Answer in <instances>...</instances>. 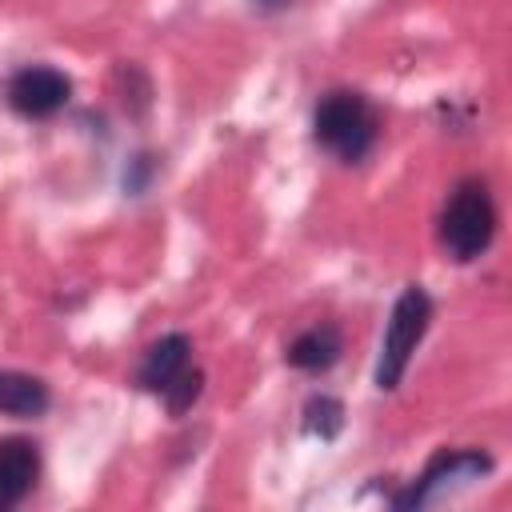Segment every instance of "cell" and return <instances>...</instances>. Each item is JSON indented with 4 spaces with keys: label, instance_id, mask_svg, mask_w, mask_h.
<instances>
[{
    "label": "cell",
    "instance_id": "cell-7",
    "mask_svg": "<svg viewBox=\"0 0 512 512\" xmlns=\"http://www.w3.org/2000/svg\"><path fill=\"white\" fill-rule=\"evenodd\" d=\"M40 476V456L32 440H0V508L20 504Z\"/></svg>",
    "mask_w": 512,
    "mask_h": 512
},
{
    "label": "cell",
    "instance_id": "cell-1",
    "mask_svg": "<svg viewBox=\"0 0 512 512\" xmlns=\"http://www.w3.org/2000/svg\"><path fill=\"white\" fill-rule=\"evenodd\" d=\"M496 236V204L484 180H460L440 212V244L452 260L468 264L488 252Z\"/></svg>",
    "mask_w": 512,
    "mask_h": 512
},
{
    "label": "cell",
    "instance_id": "cell-5",
    "mask_svg": "<svg viewBox=\"0 0 512 512\" xmlns=\"http://www.w3.org/2000/svg\"><path fill=\"white\" fill-rule=\"evenodd\" d=\"M488 468H492V456H488V452H476V448L440 452V456L424 468V476L412 484V492L396 496V504H400V508H408V504H424V500H432L436 492H444V488H452V484H464V480L484 476Z\"/></svg>",
    "mask_w": 512,
    "mask_h": 512
},
{
    "label": "cell",
    "instance_id": "cell-12",
    "mask_svg": "<svg viewBox=\"0 0 512 512\" xmlns=\"http://www.w3.org/2000/svg\"><path fill=\"white\" fill-rule=\"evenodd\" d=\"M256 4H264V8H280V4H288V0H256Z\"/></svg>",
    "mask_w": 512,
    "mask_h": 512
},
{
    "label": "cell",
    "instance_id": "cell-6",
    "mask_svg": "<svg viewBox=\"0 0 512 512\" xmlns=\"http://www.w3.org/2000/svg\"><path fill=\"white\" fill-rule=\"evenodd\" d=\"M188 352H192V340L184 332L160 336L156 344H148V352H144V360L136 368V384L148 388V392H164L188 368Z\"/></svg>",
    "mask_w": 512,
    "mask_h": 512
},
{
    "label": "cell",
    "instance_id": "cell-9",
    "mask_svg": "<svg viewBox=\"0 0 512 512\" xmlns=\"http://www.w3.org/2000/svg\"><path fill=\"white\" fill-rule=\"evenodd\" d=\"M48 408V384L28 372H0V412L40 416Z\"/></svg>",
    "mask_w": 512,
    "mask_h": 512
},
{
    "label": "cell",
    "instance_id": "cell-4",
    "mask_svg": "<svg viewBox=\"0 0 512 512\" xmlns=\"http://www.w3.org/2000/svg\"><path fill=\"white\" fill-rule=\"evenodd\" d=\"M4 96H8V104H12L20 116L44 120V116H56V112L68 104V96H72V80H68L60 68L28 64V68L12 72Z\"/></svg>",
    "mask_w": 512,
    "mask_h": 512
},
{
    "label": "cell",
    "instance_id": "cell-10",
    "mask_svg": "<svg viewBox=\"0 0 512 512\" xmlns=\"http://www.w3.org/2000/svg\"><path fill=\"white\" fill-rule=\"evenodd\" d=\"M304 416H308V420H304L308 432H320L324 440L336 436L340 424H344V408H340V400H332V396H316V400H308Z\"/></svg>",
    "mask_w": 512,
    "mask_h": 512
},
{
    "label": "cell",
    "instance_id": "cell-2",
    "mask_svg": "<svg viewBox=\"0 0 512 512\" xmlns=\"http://www.w3.org/2000/svg\"><path fill=\"white\" fill-rule=\"evenodd\" d=\"M316 140L340 156V160H360L372 144H376V112L372 104L360 96V92H328L320 104H316Z\"/></svg>",
    "mask_w": 512,
    "mask_h": 512
},
{
    "label": "cell",
    "instance_id": "cell-11",
    "mask_svg": "<svg viewBox=\"0 0 512 512\" xmlns=\"http://www.w3.org/2000/svg\"><path fill=\"white\" fill-rule=\"evenodd\" d=\"M200 388H204V376H200L196 368H192V372L184 368V372L164 388V396H168V412H172V416L188 412V408H192V400L200 396Z\"/></svg>",
    "mask_w": 512,
    "mask_h": 512
},
{
    "label": "cell",
    "instance_id": "cell-8",
    "mask_svg": "<svg viewBox=\"0 0 512 512\" xmlns=\"http://www.w3.org/2000/svg\"><path fill=\"white\" fill-rule=\"evenodd\" d=\"M344 352V340H340V328L336 324H316L308 332H300L292 344H288V364L300 368V372H324L340 360Z\"/></svg>",
    "mask_w": 512,
    "mask_h": 512
},
{
    "label": "cell",
    "instance_id": "cell-3",
    "mask_svg": "<svg viewBox=\"0 0 512 512\" xmlns=\"http://www.w3.org/2000/svg\"><path fill=\"white\" fill-rule=\"evenodd\" d=\"M428 320H432V300L420 284H408L400 292V300L392 304V320L384 328V344H380V364H376V384L384 392H392L416 352V344L424 340L428 332Z\"/></svg>",
    "mask_w": 512,
    "mask_h": 512
}]
</instances>
